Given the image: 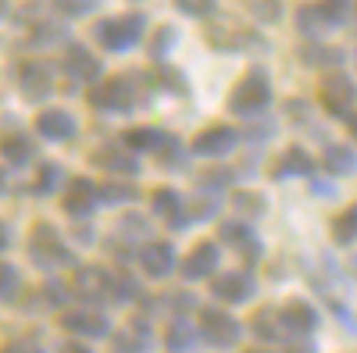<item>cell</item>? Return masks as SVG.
<instances>
[{"label": "cell", "mask_w": 357, "mask_h": 353, "mask_svg": "<svg viewBox=\"0 0 357 353\" xmlns=\"http://www.w3.org/2000/svg\"><path fill=\"white\" fill-rule=\"evenodd\" d=\"M8 15V0H0V18H4Z\"/></svg>", "instance_id": "ee69618b"}, {"label": "cell", "mask_w": 357, "mask_h": 353, "mask_svg": "<svg viewBox=\"0 0 357 353\" xmlns=\"http://www.w3.org/2000/svg\"><path fill=\"white\" fill-rule=\"evenodd\" d=\"M15 292H18V272H15V264L0 260V300H11Z\"/></svg>", "instance_id": "f1b7e54d"}, {"label": "cell", "mask_w": 357, "mask_h": 353, "mask_svg": "<svg viewBox=\"0 0 357 353\" xmlns=\"http://www.w3.org/2000/svg\"><path fill=\"white\" fill-rule=\"evenodd\" d=\"M222 240H225V246H232L236 253L247 257V260H257V257H261V243H257V235H254L247 225H240V221L222 225Z\"/></svg>", "instance_id": "2e32d148"}, {"label": "cell", "mask_w": 357, "mask_h": 353, "mask_svg": "<svg viewBox=\"0 0 357 353\" xmlns=\"http://www.w3.org/2000/svg\"><path fill=\"white\" fill-rule=\"evenodd\" d=\"M0 189H4V175H0Z\"/></svg>", "instance_id": "f6af8a7d"}, {"label": "cell", "mask_w": 357, "mask_h": 353, "mask_svg": "<svg viewBox=\"0 0 357 353\" xmlns=\"http://www.w3.org/2000/svg\"><path fill=\"white\" fill-rule=\"evenodd\" d=\"M36 129L43 139H54V143H65L75 136V118L68 111H43L36 118Z\"/></svg>", "instance_id": "9a60e30c"}, {"label": "cell", "mask_w": 357, "mask_h": 353, "mask_svg": "<svg viewBox=\"0 0 357 353\" xmlns=\"http://www.w3.org/2000/svg\"><path fill=\"white\" fill-rule=\"evenodd\" d=\"M139 264H143V272L151 275V279H165V275L175 272L178 257H175V250L168 243H146L139 250Z\"/></svg>", "instance_id": "ba28073f"}, {"label": "cell", "mask_w": 357, "mask_h": 353, "mask_svg": "<svg viewBox=\"0 0 357 353\" xmlns=\"http://www.w3.org/2000/svg\"><path fill=\"white\" fill-rule=\"evenodd\" d=\"M143 36V18L139 15H122V18H107L97 25V40L100 47L114 50V54H122L129 47H136Z\"/></svg>", "instance_id": "6da1fadb"}, {"label": "cell", "mask_w": 357, "mask_h": 353, "mask_svg": "<svg viewBox=\"0 0 357 353\" xmlns=\"http://www.w3.org/2000/svg\"><path fill=\"white\" fill-rule=\"evenodd\" d=\"M311 171H314V161L301 150V146H289V150L275 161L272 179H293V175H311Z\"/></svg>", "instance_id": "ac0fdd59"}, {"label": "cell", "mask_w": 357, "mask_h": 353, "mask_svg": "<svg viewBox=\"0 0 357 353\" xmlns=\"http://www.w3.org/2000/svg\"><path fill=\"white\" fill-rule=\"evenodd\" d=\"M354 97H357V90H354V82L347 75H329V79L321 82V104H325V111L336 114V118L350 114Z\"/></svg>", "instance_id": "8992f818"}, {"label": "cell", "mask_w": 357, "mask_h": 353, "mask_svg": "<svg viewBox=\"0 0 357 353\" xmlns=\"http://www.w3.org/2000/svg\"><path fill=\"white\" fill-rule=\"evenodd\" d=\"M118 346H122V353H146V346H151V329H146V321L136 317L126 332H118Z\"/></svg>", "instance_id": "44dd1931"}, {"label": "cell", "mask_w": 357, "mask_h": 353, "mask_svg": "<svg viewBox=\"0 0 357 353\" xmlns=\"http://www.w3.org/2000/svg\"><path fill=\"white\" fill-rule=\"evenodd\" d=\"M29 253L36 257L40 268H65V264H75V260H72V253H68V250H65V243H61V235H54L47 225H40V228H36L33 243H29Z\"/></svg>", "instance_id": "277c9868"}, {"label": "cell", "mask_w": 357, "mask_h": 353, "mask_svg": "<svg viewBox=\"0 0 357 353\" xmlns=\"http://www.w3.org/2000/svg\"><path fill=\"white\" fill-rule=\"evenodd\" d=\"M0 353H43L36 343H25V339H15V343H4Z\"/></svg>", "instance_id": "8d00e7d4"}, {"label": "cell", "mask_w": 357, "mask_h": 353, "mask_svg": "<svg viewBox=\"0 0 357 353\" xmlns=\"http://www.w3.org/2000/svg\"><path fill=\"white\" fill-rule=\"evenodd\" d=\"M301 29H304L307 36H321L325 29H329V22L321 18L318 8H304V11H301Z\"/></svg>", "instance_id": "f546056e"}, {"label": "cell", "mask_w": 357, "mask_h": 353, "mask_svg": "<svg viewBox=\"0 0 357 353\" xmlns=\"http://www.w3.org/2000/svg\"><path fill=\"white\" fill-rule=\"evenodd\" d=\"M8 243H11V235H8V225H0V250H8Z\"/></svg>", "instance_id": "b9f144b4"}, {"label": "cell", "mask_w": 357, "mask_h": 353, "mask_svg": "<svg viewBox=\"0 0 357 353\" xmlns=\"http://www.w3.org/2000/svg\"><path fill=\"white\" fill-rule=\"evenodd\" d=\"M350 136L357 139V114H350Z\"/></svg>", "instance_id": "7bdbcfd3"}, {"label": "cell", "mask_w": 357, "mask_h": 353, "mask_svg": "<svg viewBox=\"0 0 357 353\" xmlns=\"http://www.w3.org/2000/svg\"><path fill=\"white\" fill-rule=\"evenodd\" d=\"M200 336L211 343V346H236L240 343V321H236L229 311H215V307H207L200 311Z\"/></svg>", "instance_id": "3957f363"}, {"label": "cell", "mask_w": 357, "mask_h": 353, "mask_svg": "<svg viewBox=\"0 0 357 353\" xmlns=\"http://www.w3.org/2000/svg\"><path fill=\"white\" fill-rule=\"evenodd\" d=\"M97 164L114 171V175H132L136 171V157L132 154H118V150H100L97 154Z\"/></svg>", "instance_id": "484cf974"}, {"label": "cell", "mask_w": 357, "mask_h": 353, "mask_svg": "<svg viewBox=\"0 0 357 353\" xmlns=\"http://www.w3.org/2000/svg\"><path fill=\"white\" fill-rule=\"evenodd\" d=\"M61 325H65L68 332L82 336V339H100V336H107V321H104V314H97V311H68V314L61 317Z\"/></svg>", "instance_id": "4fadbf2b"}, {"label": "cell", "mask_w": 357, "mask_h": 353, "mask_svg": "<svg viewBox=\"0 0 357 353\" xmlns=\"http://www.w3.org/2000/svg\"><path fill=\"white\" fill-rule=\"evenodd\" d=\"M325 168H329L333 175H350L357 168V157H354V150H347V146H329V150H325Z\"/></svg>", "instance_id": "cb8c5ba5"}, {"label": "cell", "mask_w": 357, "mask_h": 353, "mask_svg": "<svg viewBox=\"0 0 357 353\" xmlns=\"http://www.w3.org/2000/svg\"><path fill=\"white\" fill-rule=\"evenodd\" d=\"M232 146H236V132L229 125H215V129H207V132H200L193 139V154H200V157H222V154L232 150Z\"/></svg>", "instance_id": "8fae6325"}, {"label": "cell", "mask_w": 357, "mask_h": 353, "mask_svg": "<svg viewBox=\"0 0 357 353\" xmlns=\"http://www.w3.org/2000/svg\"><path fill=\"white\" fill-rule=\"evenodd\" d=\"M18 82H22V90H25L29 100H40V97L50 93L54 75H50V68H47L43 61H25V65L18 68Z\"/></svg>", "instance_id": "30bf717a"}, {"label": "cell", "mask_w": 357, "mask_h": 353, "mask_svg": "<svg viewBox=\"0 0 357 353\" xmlns=\"http://www.w3.org/2000/svg\"><path fill=\"white\" fill-rule=\"evenodd\" d=\"M211 292L218 300H225V304H243V300H250V292H254V279L243 275V272H229V275L215 279Z\"/></svg>", "instance_id": "7c38bea8"}, {"label": "cell", "mask_w": 357, "mask_h": 353, "mask_svg": "<svg viewBox=\"0 0 357 353\" xmlns=\"http://www.w3.org/2000/svg\"><path fill=\"white\" fill-rule=\"evenodd\" d=\"M286 353H314V346H311V343H296V346H289Z\"/></svg>", "instance_id": "60d3db41"}, {"label": "cell", "mask_w": 357, "mask_h": 353, "mask_svg": "<svg viewBox=\"0 0 357 353\" xmlns=\"http://www.w3.org/2000/svg\"><path fill=\"white\" fill-rule=\"evenodd\" d=\"M336 240L340 243H350V240H357V203H354V207H347L340 218H336Z\"/></svg>", "instance_id": "83f0119b"}, {"label": "cell", "mask_w": 357, "mask_h": 353, "mask_svg": "<svg viewBox=\"0 0 357 353\" xmlns=\"http://www.w3.org/2000/svg\"><path fill=\"white\" fill-rule=\"evenodd\" d=\"M215 268H218V246L215 243H200V246H193L190 250V257L183 260V275L186 279H207V275H215Z\"/></svg>", "instance_id": "5bb4252c"}, {"label": "cell", "mask_w": 357, "mask_h": 353, "mask_svg": "<svg viewBox=\"0 0 357 353\" xmlns=\"http://www.w3.org/2000/svg\"><path fill=\"white\" fill-rule=\"evenodd\" d=\"M151 203H154V211H158L161 218H168V221H175V225H183V221H186V211H183V196H178L175 189H158Z\"/></svg>", "instance_id": "7402d4cb"}, {"label": "cell", "mask_w": 357, "mask_h": 353, "mask_svg": "<svg viewBox=\"0 0 357 353\" xmlns=\"http://www.w3.org/2000/svg\"><path fill=\"white\" fill-rule=\"evenodd\" d=\"M232 203H236L240 211H247V214H261V207H264V200H261L257 193H236Z\"/></svg>", "instance_id": "e575fe53"}, {"label": "cell", "mask_w": 357, "mask_h": 353, "mask_svg": "<svg viewBox=\"0 0 357 353\" xmlns=\"http://www.w3.org/2000/svg\"><path fill=\"white\" fill-rule=\"evenodd\" d=\"M0 154H4L11 164H25L29 157H33V143H29V136H8L4 143H0Z\"/></svg>", "instance_id": "d4e9b609"}, {"label": "cell", "mask_w": 357, "mask_h": 353, "mask_svg": "<svg viewBox=\"0 0 357 353\" xmlns=\"http://www.w3.org/2000/svg\"><path fill=\"white\" fill-rule=\"evenodd\" d=\"M68 72L82 82H93V79H100V61L86 47H72L68 50Z\"/></svg>", "instance_id": "d6986e66"}, {"label": "cell", "mask_w": 357, "mask_h": 353, "mask_svg": "<svg viewBox=\"0 0 357 353\" xmlns=\"http://www.w3.org/2000/svg\"><path fill=\"white\" fill-rule=\"evenodd\" d=\"M97 200H100V189L97 186H89L86 179H75L72 189H68V196H65V211L72 218H82L89 211H97Z\"/></svg>", "instance_id": "e0dca14e"}, {"label": "cell", "mask_w": 357, "mask_h": 353, "mask_svg": "<svg viewBox=\"0 0 357 353\" xmlns=\"http://www.w3.org/2000/svg\"><path fill=\"white\" fill-rule=\"evenodd\" d=\"M175 8L190 18H207L215 15V0H175Z\"/></svg>", "instance_id": "1f68e13d"}, {"label": "cell", "mask_w": 357, "mask_h": 353, "mask_svg": "<svg viewBox=\"0 0 357 353\" xmlns=\"http://www.w3.org/2000/svg\"><path fill=\"white\" fill-rule=\"evenodd\" d=\"M279 317H282V329L293 332V336H311V332L318 329V311H314L311 304H304V300L286 304V307L279 311Z\"/></svg>", "instance_id": "9c48e42d"}, {"label": "cell", "mask_w": 357, "mask_h": 353, "mask_svg": "<svg viewBox=\"0 0 357 353\" xmlns=\"http://www.w3.org/2000/svg\"><path fill=\"white\" fill-rule=\"evenodd\" d=\"M268 100H272V90H268V79L261 72H247L240 82H236V90L229 93V107L236 114H254Z\"/></svg>", "instance_id": "7a4b0ae2"}, {"label": "cell", "mask_w": 357, "mask_h": 353, "mask_svg": "<svg viewBox=\"0 0 357 353\" xmlns=\"http://www.w3.org/2000/svg\"><path fill=\"white\" fill-rule=\"evenodd\" d=\"M136 292H139V289H136V282H132L129 275H114V279H111V297H114V300H132Z\"/></svg>", "instance_id": "836d02e7"}, {"label": "cell", "mask_w": 357, "mask_h": 353, "mask_svg": "<svg viewBox=\"0 0 357 353\" xmlns=\"http://www.w3.org/2000/svg\"><path fill=\"white\" fill-rule=\"evenodd\" d=\"M132 196H136V189L122 186V182H111V186L100 189V200H132Z\"/></svg>", "instance_id": "d590c367"}, {"label": "cell", "mask_w": 357, "mask_h": 353, "mask_svg": "<svg viewBox=\"0 0 357 353\" xmlns=\"http://www.w3.org/2000/svg\"><path fill=\"white\" fill-rule=\"evenodd\" d=\"M61 353H89V350H86V343H65Z\"/></svg>", "instance_id": "ab89813d"}, {"label": "cell", "mask_w": 357, "mask_h": 353, "mask_svg": "<svg viewBox=\"0 0 357 353\" xmlns=\"http://www.w3.org/2000/svg\"><path fill=\"white\" fill-rule=\"evenodd\" d=\"M318 11H321V18L329 25H340V22H347L350 4H347V0H325V4H318Z\"/></svg>", "instance_id": "4dcf8cb0"}, {"label": "cell", "mask_w": 357, "mask_h": 353, "mask_svg": "<svg viewBox=\"0 0 357 353\" xmlns=\"http://www.w3.org/2000/svg\"><path fill=\"white\" fill-rule=\"evenodd\" d=\"M61 179H65V171L57 168V164H43V168H40V182H36V189H40V193H50L54 186H61Z\"/></svg>", "instance_id": "d6a6232c"}, {"label": "cell", "mask_w": 357, "mask_h": 353, "mask_svg": "<svg viewBox=\"0 0 357 353\" xmlns=\"http://www.w3.org/2000/svg\"><path fill=\"white\" fill-rule=\"evenodd\" d=\"M65 297H68V292H65L61 282H50V285H47V300H50V304H65Z\"/></svg>", "instance_id": "f35d334b"}, {"label": "cell", "mask_w": 357, "mask_h": 353, "mask_svg": "<svg viewBox=\"0 0 357 353\" xmlns=\"http://www.w3.org/2000/svg\"><path fill=\"white\" fill-rule=\"evenodd\" d=\"M89 100H93V107H104V111H126V107L136 104L129 79H107L104 86H97V90L89 93Z\"/></svg>", "instance_id": "52a82bcc"}, {"label": "cell", "mask_w": 357, "mask_h": 353, "mask_svg": "<svg viewBox=\"0 0 357 353\" xmlns=\"http://www.w3.org/2000/svg\"><path fill=\"white\" fill-rule=\"evenodd\" d=\"M122 139H126L129 150H161V146L168 143V136L158 132V129H129Z\"/></svg>", "instance_id": "603a6c76"}, {"label": "cell", "mask_w": 357, "mask_h": 353, "mask_svg": "<svg viewBox=\"0 0 357 353\" xmlns=\"http://www.w3.org/2000/svg\"><path fill=\"white\" fill-rule=\"evenodd\" d=\"M197 336H200V329L193 325V321H186V317H172V325H168V350H175V353L193 350Z\"/></svg>", "instance_id": "ffe728a7"}, {"label": "cell", "mask_w": 357, "mask_h": 353, "mask_svg": "<svg viewBox=\"0 0 357 353\" xmlns=\"http://www.w3.org/2000/svg\"><path fill=\"white\" fill-rule=\"evenodd\" d=\"M168 43H175V29H168V25H165V29H161V33H158V43H154V54L161 57Z\"/></svg>", "instance_id": "74e56055"}, {"label": "cell", "mask_w": 357, "mask_h": 353, "mask_svg": "<svg viewBox=\"0 0 357 353\" xmlns=\"http://www.w3.org/2000/svg\"><path fill=\"white\" fill-rule=\"evenodd\" d=\"M72 289L86 304H104V300H114L111 297V275L100 272V268H75L72 275Z\"/></svg>", "instance_id": "5b68a950"}, {"label": "cell", "mask_w": 357, "mask_h": 353, "mask_svg": "<svg viewBox=\"0 0 357 353\" xmlns=\"http://www.w3.org/2000/svg\"><path fill=\"white\" fill-rule=\"evenodd\" d=\"M254 332L261 336V339H279L286 329H282V317H279V311H261L257 317H254Z\"/></svg>", "instance_id": "4316f807"}]
</instances>
